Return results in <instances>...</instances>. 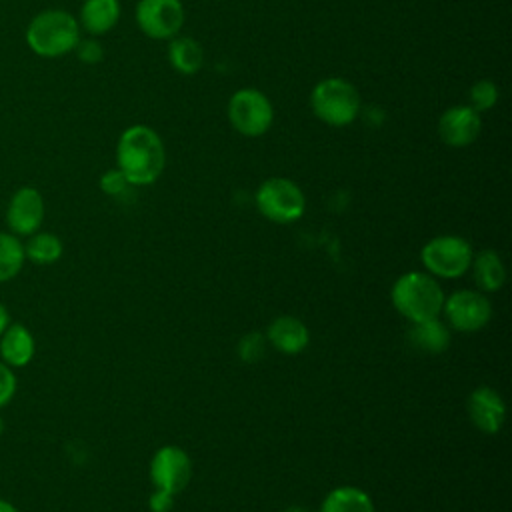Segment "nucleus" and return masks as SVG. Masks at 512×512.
<instances>
[{
	"instance_id": "obj_2",
	"label": "nucleus",
	"mask_w": 512,
	"mask_h": 512,
	"mask_svg": "<svg viewBox=\"0 0 512 512\" xmlns=\"http://www.w3.org/2000/svg\"><path fill=\"white\" fill-rule=\"evenodd\" d=\"M80 40V24L66 10H44L36 14L26 28V42L34 54L58 58L76 48Z\"/></svg>"
},
{
	"instance_id": "obj_5",
	"label": "nucleus",
	"mask_w": 512,
	"mask_h": 512,
	"mask_svg": "<svg viewBox=\"0 0 512 512\" xmlns=\"http://www.w3.org/2000/svg\"><path fill=\"white\" fill-rule=\"evenodd\" d=\"M256 206L266 220L290 224L304 214L306 198L296 182L282 176H272L258 186Z\"/></svg>"
},
{
	"instance_id": "obj_26",
	"label": "nucleus",
	"mask_w": 512,
	"mask_h": 512,
	"mask_svg": "<svg viewBox=\"0 0 512 512\" xmlns=\"http://www.w3.org/2000/svg\"><path fill=\"white\" fill-rule=\"evenodd\" d=\"M76 54L84 64H98L104 58V50L102 44L94 38H86V40H78L76 44Z\"/></svg>"
},
{
	"instance_id": "obj_6",
	"label": "nucleus",
	"mask_w": 512,
	"mask_h": 512,
	"mask_svg": "<svg viewBox=\"0 0 512 512\" xmlns=\"http://www.w3.org/2000/svg\"><path fill=\"white\" fill-rule=\"evenodd\" d=\"M232 128L248 138L262 136L274 122V108L268 96L256 88H240L228 100Z\"/></svg>"
},
{
	"instance_id": "obj_31",
	"label": "nucleus",
	"mask_w": 512,
	"mask_h": 512,
	"mask_svg": "<svg viewBox=\"0 0 512 512\" xmlns=\"http://www.w3.org/2000/svg\"><path fill=\"white\" fill-rule=\"evenodd\" d=\"M284 512H308V510H304V508H298V506H292V508H286Z\"/></svg>"
},
{
	"instance_id": "obj_20",
	"label": "nucleus",
	"mask_w": 512,
	"mask_h": 512,
	"mask_svg": "<svg viewBox=\"0 0 512 512\" xmlns=\"http://www.w3.org/2000/svg\"><path fill=\"white\" fill-rule=\"evenodd\" d=\"M320 512H374V504L364 490L340 486L326 494Z\"/></svg>"
},
{
	"instance_id": "obj_25",
	"label": "nucleus",
	"mask_w": 512,
	"mask_h": 512,
	"mask_svg": "<svg viewBox=\"0 0 512 512\" xmlns=\"http://www.w3.org/2000/svg\"><path fill=\"white\" fill-rule=\"evenodd\" d=\"M130 186V182L126 180V176L118 170V168H112V170H106L100 178V188L104 194L108 196H120L126 192V188Z\"/></svg>"
},
{
	"instance_id": "obj_27",
	"label": "nucleus",
	"mask_w": 512,
	"mask_h": 512,
	"mask_svg": "<svg viewBox=\"0 0 512 512\" xmlns=\"http://www.w3.org/2000/svg\"><path fill=\"white\" fill-rule=\"evenodd\" d=\"M16 390V378L8 364L0 362V408L14 396Z\"/></svg>"
},
{
	"instance_id": "obj_29",
	"label": "nucleus",
	"mask_w": 512,
	"mask_h": 512,
	"mask_svg": "<svg viewBox=\"0 0 512 512\" xmlns=\"http://www.w3.org/2000/svg\"><path fill=\"white\" fill-rule=\"evenodd\" d=\"M8 328V312H6V308L0 304V336H2V332Z\"/></svg>"
},
{
	"instance_id": "obj_15",
	"label": "nucleus",
	"mask_w": 512,
	"mask_h": 512,
	"mask_svg": "<svg viewBox=\"0 0 512 512\" xmlns=\"http://www.w3.org/2000/svg\"><path fill=\"white\" fill-rule=\"evenodd\" d=\"M120 20L118 0H84L80 8V26L90 36H102L110 32Z\"/></svg>"
},
{
	"instance_id": "obj_10",
	"label": "nucleus",
	"mask_w": 512,
	"mask_h": 512,
	"mask_svg": "<svg viewBox=\"0 0 512 512\" xmlns=\"http://www.w3.org/2000/svg\"><path fill=\"white\" fill-rule=\"evenodd\" d=\"M192 478L190 456L178 446H162L150 460V480L154 488L178 494Z\"/></svg>"
},
{
	"instance_id": "obj_22",
	"label": "nucleus",
	"mask_w": 512,
	"mask_h": 512,
	"mask_svg": "<svg viewBox=\"0 0 512 512\" xmlns=\"http://www.w3.org/2000/svg\"><path fill=\"white\" fill-rule=\"evenodd\" d=\"M24 254L36 264H52L62 254V242L50 232H38L24 246Z\"/></svg>"
},
{
	"instance_id": "obj_14",
	"label": "nucleus",
	"mask_w": 512,
	"mask_h": 512,
	"mask_svg": "<svg viewBox=\"0 0 512 512\" xmlns=\"http://www.w3.org/2000/svg\"><path fill=\"white\" fill-rule=\"evenodd\" d=\"M310 334L302 320L294 316H278L272 320L266 332V342H270L282 354H298L308 346Z\"/></svg>"
},
{
	"instance_id": "obj_9",
	"label": "nucleus",
	"mask_w": 512,
	"mask_h": 512,
	"mask_svg": "<svg viewBox=\"0 0 512 512\" xmlns=\"http://www.w3.org/2000/svg\"><path fill=\"white\" fill-rule=\"evenodd\" d=\"M442 312L448 318V324L458 332H478L482 330L490 316L492 306L488 298L474 290H458L444 298Z\"/></svg>"
},
{
	"instance_id": "obj_21",
	"label": "nucleus",
	"mask_w": 512,
	"mask_h": 512,
	"mask_svg": "<svg viewBox=\"0 0 512 512\" xmlns=\"http://www.w3.org/2000/svg\"><path fill=\"white\" fill-rule=\"evenodd\" d=\"M24 246L12 234L0 232V282L14 278L24 264Z\"/></svg>"
},
{
	"instance_id": "obj_16",
	"label": "nucleus",
	"mask_w": 512,
	"mask_h": 512,
	"mask_svg": "<svg viewBox=\"0 0 512 512\" xmlns=\"http://www.w3.org/2000/svg\"><path fill=\"white\" fill-rule=\"evenodd\" d=\"M408 342L420 352L440 354L450 346V332L446 324L436 316L422 322H412L408 330Z\"/></svg>"
},
{
	"instance_id": "obj_13",
	"label": "nucleus",
	"mask_w": 512,
	"mask_h": 512,
	"mask_svg": "<svg viewBox=\"0 0 512 512\" xmlns=\"http://www.w3.org/2000/svg\"><path fill=\"white\" fill-rule=\"evenodd\" d=\"M468 416L472 424L484 434H496L506 418V406L502 396L488 386H480L472 390L466 402Z\"/></svg>"
},
{
	"instance_id": "obj_17",
	"label": "nucleus",
	"mask_w": 512,
	"mask_h": 512,
	"mask_svg": "<svg viewBox=\"0 0 512 512\" xmlns=\"http://www.w3.org/2000/svg\"><path fill=\"white\" fill-rule=\"evenodd\" d=\"M168 62L184 76L196 74L204 64V48L190 36H174L168 44Z\"/></svg>"
},
{
	"instance_id": "obj_24",
	"label": "nucleus",
	"mask_w": 512,
	"mask_h": 512,
	"mask_svg": "<svg viewBox=\"0 0 512 512\" xmlns=\"http://www.w3.org/2000/svg\"><path fill=\"white\" fill-rule=\"evenodd\" d=\"M264 350H266V338L262 334H248L240 340V346H238V352L246 362H258L264 356Z\"/></svg>"
},
{
	"instance_id": "obj_28",
	"label": "nucleus",
	"mask_w": 512,
	"mask_h": 512,
	"mask_svg": "<svg viewBox=\"0 0 512 512\" xmlns=\"http://www.w3.org/2000/svg\"><path fill=\"white\" fill-rule=\"evenodd\" d=\"M174 496L172 492H166V490H160L156 488L148 500V506L152 512H170L172 506H174Z\"/></svg>"
},
{
	"instance_id": "obj_19",
	"label": "nucleus",
	"mask_w": 512,
	"mask_h": 512,
	"mask_svg": "<svg viewBox=\"0 0 512 512\" xmlns=\"http://www.w3.org/2000/svg\"><path fill=\"white\" fill-rule=\"evenodd\" d=\"M470 266L480 290L496 292L502 288L506 280V270H504L502 258L494 250H482L480 254L472 256Z\"/></svg>"
},
{
	"instance_id": "obj_4",
	"label": "nucleus",
	"mask_w": 512,
	"mask_h": 512,
	"mask_svg": "<svg viewBox=\"0 0 512 512\" xmlns=\"http://www.w3.org/2000/svg\"><path fill=\"white\" fill-rule=\"evenodd\" d=\"M310 108L328 126H348L360 114V94L344 78H324L310 92Z\"/></svg>"
},
{
	"instance_id": "obj_23",
	"label": "nucleus",
	"mask_w": 512,
	"mask_h": 512,
	"mask_svg": "<svg viewBox=\"0 0 512 512\" xmlns=\"http://www.w3.org/2000/svg\"><path fill=\"white\" fill-rule=\"evenodd\" d=\"M498 102V86L492 80H478L470 88V108L480 112L490 110Z\"/></svg>"
},
{
	"instance_id": "obj_7",
	"label": "nucleus",
	"mask_w": 512,
	"mask_h": 512,
	"mask_svg": "<svg viewBox=\"0 0 512 512\" xmlns=\"http://www.w3.org/2000/svg\"><path fill=\"white\" fill-rule=\"evenodd\" d=\"M472 248L460 236H436L422 246L420 260L430 276L438 278H458L472 262Z\"/></svg>"
},
{
	"instance_id": "obj_3",
	"label": "nucleus",
	"mask_w": 512,
	"mask_h": 512,
	"mask_svg": "<svg viewBox=\"0 0 512 512\" xmlns=\"http://www.w3.org/2000/svg\"><path fill=\"white\" fill-rule=\"evenodd\" d=\"M392 306L410 322L436 318L444 306V292L434 276L424 272L402 274L390 292Z\"/></svg>"
},
{
	"instance_id": "obj_1",
	"label": "nucleus",
	"mask_w": 512,
	"mask_h": 512,
	"mask_svg": "<svg viewBox=\"0 0 512 512\" xmlns=\"http://www.w3.org/2000/svg\"><path fill=\"white\" fill-rule=\"evenodd\" d=\"M118 170L130 186H146L160 178L166 164V150L160 134L144 124L126 128L116 144Z\"/></svg>"
},
{
	"instance_id": "obj_32",
	"label": "nucleus",
	"mask_w": 512,
	"mask_h": 512,
	"mask_svg": "<svg viewBox=\"0 0 512 512\" xmlns=\"http://www.w3.org/2000/svg\"><path fill=\"white\" fill-rule=\"evenodd\" d=\"M2 430H4V422H2V418H0V434H2Z\"/></svg>"
},
{
	"instance_id": "obj_18",
	"label": "nucleus",
	"mask_w": 512,
	"mask_h": 512,
	"mask_svg": "<svg viewBox=\"0 0 512 512\" xmlns=\"http://www.w3.org/2000/svg\"><path fill=\"white\" fill-rule=\"evenodd\" d=\"M0 354L4 364L8 366H24L34 356V338L32 334L20 326L14 324L2 332L0 342Z\"/></svg>"
},
{
	"instance_id": "obj_11",
	"label": "nucleus",
	"mask_w": 512,
	"mask_h": 512,
	"mask_svg": "<svg viewBox=\"0 0 512 512\" xmlns=\"http://www.w3.org/2000/svg\"><path fill=\"white\" fill-rule=\"evenodd\" d=\"M482 118L468 104L450 106L438 120V136L446 146L466 148L480 136Z\"/></svg>"
},
{
	"instance_id": "obj_8",
	"label": "nucleus",
	"mask_w": 512,
	"mask_h": 512,
	"mask_svg": "<svg viewBox=\"0 0 512 512\" xmlns=\"http://www.w3.org/2000/svg\"><path fill=\"white\" fill-rule=\"evenodd\" d=\"M134 16L140 32L154 40H172L184 26L180 0H138Z\"/></svg>"
},
{
	"instance_id": "obj_12",
	"label": "nucleus",
	"mask_w": 512,
	"mask_h": 512,
	"mask_svg": "<svg viewBox=\"0 0 512 512\" xmlns=\"http://www.w3.org/2000/svg\"><path fill=\"white\" fill-rule=\"evenodd\" d=\"M42 218H44V200L40 192L30 186L16 190L6 212V222L12 228V232L30 236L40 228Z\"/></svg>"
},
{
	"instance_id": "obj_30",
	"label": "nucleus",
	"mask_w": 512,
	"mask_h": 512,
	"mask_svg": "<svg viewBox=\"0 0 512 512\" xmlns=\"http://www.w3.org/2000/svg\"><path fill=\"white\" fill-rule=\"evenodd\" d=\"M0 512H18L10 502H6V500H0Z\"/></svg>"
}]
</instances>
